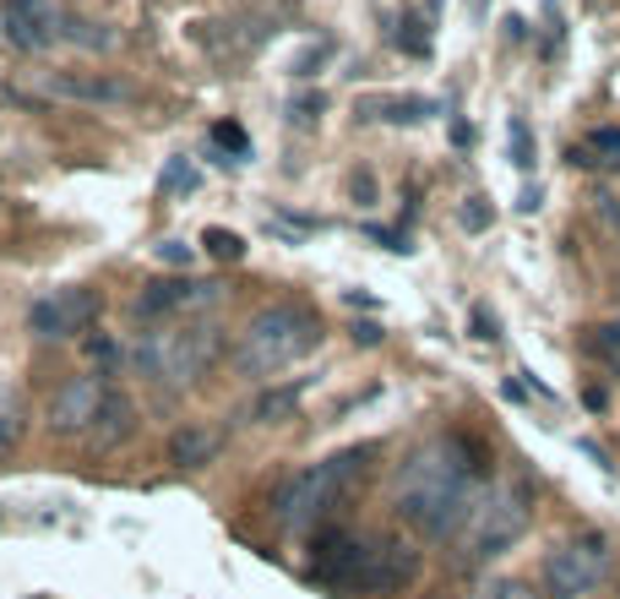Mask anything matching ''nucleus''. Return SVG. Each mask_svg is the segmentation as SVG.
Segmentation results:
<instances>
[{
    "label": "nucleus",
    "mask_w": 620,
    "mask_h": 599,
    "mask_svg": "<svg viewBox=\"0 0 620 599\" xmlns=\"http://www.w3.org/2000/svg\"><path fill=\"white\" fill-rule=\"evenodd\" d=\"M104 403H110V388H104L93 371L65 376L61 388H55V399H50V409H44V425H50V436H61V442H71V436H93Z\"/></svg>",
    "instance_id": "6e6552de"
},
{
    "label": "nucleus",
    "mask_w": 620,
    "mask_h": 599,
    "mask_svg": "<svg viewBox=\"0 0 620 599\" xmlns=\"http://www.w3.org/2000/svg\"><path fill=\"white\" fill-rule=\"evenodd\" d=\"M224 289L218 283H202V278H158V283H147V295H142V311L147 317H169V311H202V306H213Z\"/></svg>",
    "instance_id": "f8f14e48"
},
{
    "label": "nucleus",
    "mask_w": 620,
    "mask_h": 599,
    "mask_svg": "<svg viewBox=\"0 0 620 599\" xmlns=\"http://www.w3.org/2000/svg\"><path fill=\"white\" fill-rule=\"evenodd\" d=\"M207 251H213V257H224V262H235L246 246H240V235H229V229H207Z\"/></svg>",
    "instance_id": "aec40b11"
},
{
    "label": "nucleus",
    "mask_w": 620,
    "mask_h": 599,
    "mask_svg": "<svg viewBox=\"0 0 620 599\" xmlns=\"http://www.w3.org/2000/svg\"><path fill=\"white\" fill-rule=\"evenodd\" d=\"M582 164H620V126H599L577 153Z\"/></svg>",
    "instance_id": "a211bd4d"
},
{
    "label": "nucleus",
    "mask_w": 620,
    "mask_h": 599,
    "mask_svg": "<svg viewBox=\"0 0 620 599\" xmlns=\"http://www.w3.org/2000/svg\"><path fill=\"white\" fill-rule=\"evenodd\" d=\"M593 349H599V360L620 376V322H604V328L593 333Z\"/></svg>",
    "instance_id": "6ab92c4d"
},
{
    "label": "nucleus",
    "mask_w": 620,
    "mask_h": 599,
    "mask_svg": "<svg viewBox=\"0 0 620 599\" xmlns=\"http://www.w3.org/2000/svg\"><path fill=\"white\" fill-rule=\"evenodd\" d=\"M420 572V556L397 539H371V534H338L316 556V578L349 595H403Z\"/></svg>",
    "instance_id": "f03ea898"
},
{
    "label": "nucleus",
    "mask_w": 620,
    "mask_h": 599,
    "mask_svg": "<svg viewBox=\"0 0 620 599\" xmlns=\"http://www.w3.org/2000/svg\"><path fill=\"white\" fill-rule=\"evenodd\" d=\"M213 142H218V147H224V153H235V158H246V153H250L246 132H240V126H229V121H224V126H218V132H213Z\"/></svg>",
    "instance_id": "412c9836"
},
{
    "label": "nucleus",
    "mask_w": 620,
    "mask_h": 599,
    "mask_svg": "<svg viewBox=\"0 0 620 599\" xmlns=\"http://www.w3.org/2000/svg\"><path fill=\"white\" fill-rule=\"evenodd\" d=\"M131 425H136V409H131V399L110 393L104 414H99V425H93V447H115V442H125V436H131Z\"/></svg>",
    "instance_id": "4468645a"
},
{
    "label": "nucleus",
    "mask_w": 620,
    "mask_h": 599,
    "mask_svg": "<svg viewBox=\"0 0 620 599\" xmlns=\"http://www.w3.org/2000/svg\"><path fill=\"white\" fill-rule=\"evenodd\" d=\"M218 349H224V338L202 333V328H190V333H147L136 343V371L147 382H158V388H190L218 360Z\"/></svg>",
    "instance_id": "39448f33"
},
{
    "label": "nucleus",
    "mask_w": 620,
    "mask_h": 599,
    "mask_svg": "<svg viewBox=\"0 0 620 599\" xmlns=\"http://www.w3.org/2000/svg\"><path fill=\"white\" fill-rule=\"evenodd\" d=\"M365 115L371 121H397V126H409V121H425V115H435L431 99H365Z\"/></svg>",
    "instance_id": "2eb2a0df"
},
{
    "label": "nucleus",
    "mask_w": 620,
    "mask_h": 599,
    "mask_svg": "<svg viewBox=\"0 0 620 599\" xmlns=\"http://www.w3.org/2000/svg\"><path fill=\"white\" fill-rule=\"evenodd\" d=\"M523 529H528V490L485 485V490L474 496L463 529L452 534V539H463V550H468L474 561H485V556H500Z\"/></svg>",
    "instance_id": "423d86ee"
},
{
    "label": "nucleus",
    "mask_w": 620,
    "mask_h": 599,
    "mask_svg": "<svg viewBox=\"0 0 620 599\" xmlns=\"http://www.w3.org/2000/svg\"><path fill=\"white\" fill-rule=\"evenodd\" d=\"M463 224H468V229H485V224H490V213L479 207V197H474V207H463Z\"/></svg>",
    "instance_id": "5701e85b"
},
{
    "label": "nucleus",
    "mask_w": 620,
    "mask_h": 599,
    "mask_svg": "<svg viewBox=\"0 0 620 599\" xmlns=\"http://www.w3.org/2000/svg\"><path fill=\"white\" fill-rule=\"evenodd\" d=\"M294 409H300V388H278V393H261L250 414H256L261 425H283V420H289Z\"/></svg>",
    "instance_id": "dca6fc26"
},
{
    "label": "nucleus",
    "mask_w": 620,
    "mask_h": 599,
    "mask_svg": "<svg viewBox=\"0 0 620 599\" xmlns=\"http://www.w3.org/2000/svg\"><path fill=\"white\" fill-rule=\"evenodd\" d=\"M218 447H224V436L213 431V425H180L175 436H169V464L175 468H207L218 458Z\"/></svg>",
    "instance_id": "ddd939ff"
},
{
    "label": "nucleus",
    "mask_w": 620,
    "mask_h": 599,
    "mask_svg": "<svg viewBox=\"0 0 620 599\" xmlns=\"http://www.w3.org/2000/svg\"><path fill=\"white\" fill-rule=\"evenodd\" d=\"M190 186V169L186 164H175V169H169V192H186Z\"/></svg>",
    "instance_id": "b1692460"
},
{
    "label": "nucleus",
    "mask_w": 620,
    "mask_h": 599,
    "mask_svg": "<svg viewBox=\"0 0 620 599\" xmlns=\"http://www.w3.org/2000/svg\"><path fill=\"white\" fill-rule=\"evenodd\" d=\"M0 28H6V39H11L22 55H44V50L61 39L55 0H6V6H0Z\"/></svg>",
    "instance_id": "9d476101"
},
{
    "label": "nucleus",
    "mask_w": 620,
    "mask_h": 599,
    "mask_svg": "<svg viewBox=\"0 0 620 599\" xmlns=\"http://www.w3.org/2000/svg\"><path fill=\"white\" fill-rule=\"evenodd\" d=\"M22 425H28V420H22V403H17V393L0 382V458L22 442Z\"/></svg>",
    "instance_id": "f3484780"
},
{
    "label": "nucleus",
    "mask_w": 620,
    "mask_h": 599,
    "mask_svg": "<svg viewBox=\"0 0 620 599\" xmlns=\"http://www.w3.org/2000/svg\"><path fill=\"white\" fill-rule=\"evenodd\" d=\"M479 599H539V595H534L528 583H517V578H506V583H490V589H485V595H479Z\"/></svg>",
    "instance_id": "4be33fe9"
},
{
    "label": "nucleus",
    "mask_w": 620,
    "mask_h": 599,
    "mask_svg": "<svg viewBox=\"0 0 620 599\" xmlns=\"http://www.w3.org/2000/svg\"><path fill=\"white\" fill-rule=\"evenodd\" d=\"M610 572V545L604 534H577L545 556V595L550 599H582L593 595Z\"/></svg>",
    "instance_id": "0eeeda50"
},
{
    "label": "nucleus",
    "mask_w": 620,
    "mask_h": 599,
    "mask_svg": "<svg viewBox=\"0 0 620 599\" xmlns=\"http://www.w3.org/2000/svg\"><path fill=\"white\" fill-rule=\"evenodd\" d=\"M39 93H50V99H61V104H125V99H131L125 82L82 76V71H50V76H39Z\"/></svg>",
    "instance_id": "9b49d317"
},
{
    "label": "nucleus",
    "mask_w": 620,
    "mask_h": 599,
    "mask_svg": "<svg viewBox=\"0 0 620 599\" xmlns=\"http://www.w3.org/2000/svg\"><path fill=\"white\" fill-rule=\"evenodd\" d=\"M316 343H321V322L310 317L306 306H267V311H256L246 328L235 333L229 365L246 382H267V376L300 365Z\"/></svg>",
    "instance_id": "7ed1b4c3"
},
{
    "label": "nucleus",
    "mask_w": 620,
    "mask_h": 599,
    "mask_svg": "<svg viewBox=\"0 0 620 599\" xmlns=\"http://www.w3.org/2000/svg\"><path fill=\"white\" fill-rule=\"evenodd\" d=\"M99 322V295L93 289H61V295H44L33 300L28 311V333L55 343V338H76Z\"/></svg>",
    "instance_id": "1a4fd4ad"
},
{
    "label": "nucleus",
    "mask_w": 620,
    "mask_h": 599,
    "mask_svg": "<svg viewBox=\"0 0 620 599\" xmlns=\"http://www.w3.org/2000/svg\"><path fill=\"white\" fill-rule=\"evenodd\" d=\"M365 458H371V447H349V453H338V458H321V464L300 468V474L283 479V490L272 496V518L294 534L316 529V524L327 518V507L360 479Z\"/></svg>",
    "instance_id": "20e7f679"
},
{
    "label": "nucleus",
    "mask_w": 620,
    "mask_h": 599,
    "mask_svg": "<svg viewBox=\"0 0 620 599\" xmlns=\"http://www.w3.org/2000/svg\"><path fill=\"white\" fill-rule=\"evenodd\" d=\"M479 464H474V447L463 436H435L431 447H420L409 464L397 468V490H392V507L397 518L425 539H452L463 529L474 496H479Z\"/></svg>",
    "instance_id": "f257e3e1"
}]
</instances>
